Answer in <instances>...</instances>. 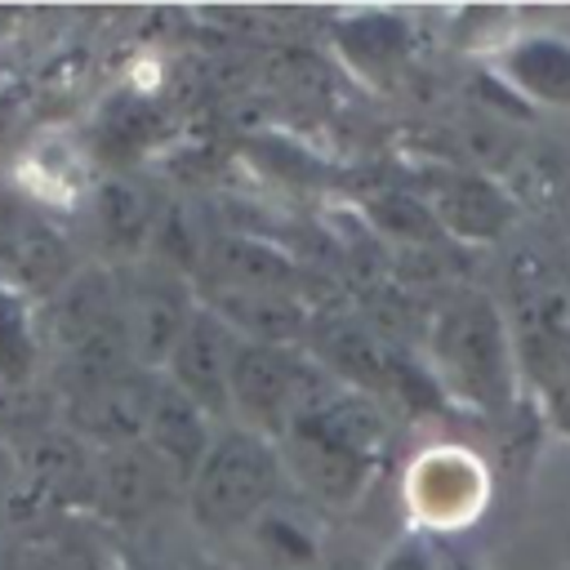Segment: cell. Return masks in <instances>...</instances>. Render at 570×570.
<instances>
[{
    "instance_id": "cell-1",
    "label": "cell",
    "mask_w": 570,
    "mask_h": 570,
    "mask_svg": "<svg viewBox=\"0 0 570 570\" xmlns=\"http://www.w3.org/2000/svg\"><path fill=\"white\" fill-rule=\"evenodd\" d=\"M428 352H432L436 383L450 387L459 401L485 414H503L512 405L517 343H512V330L499 303H490L485 294L476 289L454 294L432 321Z\"/></svg>"
},
{
    "instance_id": "cell-2",
    "label": "cell",
    "mask_w": 570,
    "mask_h": 570,
    "mask_svg": "<svg viewBox=\"0 0 570 570\" xmlns=\"http://www.w3.org/2000/svg\"><path fill=\"white\" fill-rule=\"evenodd\" d=\"M281 476H285V463H281L276 441L249 428H232L209 441L191 476V503L205 525L232 530V525L263 517V508L281 490Z\"/></svg>"
},
{
    "instance_id": "cell-3",
    "label": "cell",
    "mask_w": 570,
    "mask_h": 570,
    "mask_svg": "<svg viewBox=\"0 0 570 570\" xmlns=\"http://www.w3.org/2000/svg\"><path fill=\"white\" fill-rule=\"evenodd\" d=\"M508 312L517 361H525L539 383L570 356V276L566 258L543 249H521L508 263Z\"/></svg>"
},
{
    "instance_id": "cell-4",
    "label": "cell",
    "mask_w": 570,
    "mask_h": 570,
    "mask_svg": "<svg viewBox=\"0 0 570 570\" xmlns=\"http://www.w3.org/2000/svg\"><path fill=\"white\" fill-rule=\"evenodd\" d=\"M490 499V476L472 450L432 445L405 472V503L428 530L468 525Z\"/></svg>"
},
{
    "instance_id": "cell-5",
    "label": "cell",
    "mask_w": 570,
    "mask_h": 570,
    "mask_svg": "<svg viewBox=\"0 0 570 570\" xmlns=\"http://www.w3.org/2000/svg\"><path fill=\"white\" fill-rule=\"evenodd\" d=\"M298 379H303V361H298L285 343L240 338V343H236V356H232L227 396H232V405L249 419V432H263V436L272 441V436H281L285 423H289Z\"/></svg>"
},
{
    "instance_id": "cell-6",
    "label": "cell",
    "mask_w": 570,
    "mask_h": 570,
    "mask_svg": "<svg viewBox=\"0 0 570 570\" xmlns=\"http://www.w3.org/2000/svg\"><path fill=\"white\" fill-rule=\"evenodd\" d=\"M236 330L214 312V307H196V316L187 321L169 370H174V387L183 396H191L205 414H223L232 405L227 396V379H232V356H236Z\"/></svg>"
},
{
    "instance_id": "cell-7",
    "label": "cell",
    "mask_w": 570,
    "mask_h": 570,
    "mask_svg": "<svg viewBox=\"0 0 570 570\" xmlns=\"http://www.w3.org/2000/svg\"><path fill=\"white\" fill-rule=\"evenodd\" d=\"M512 200L503 187L476 174H445L432 187V223L463 240H494L512 223Z\"/></svg>"
},
{
    "instance_id": "cell-8",
    "label": "cell",
    "mask_w": 570,
    "mask_h": 570,
    "mask_svg": "<svg viewBox=\"0 0 570 570\" xmlns=\"http://www.w3.org/2000/svg\"><path fill=\"white\" fill-rule=\"evenodd\" d=\"M494 67L508 76V85L517 94H525L530 102H548V107H570V40L561 36H521L512 40Z\"/></svg>"
},
{
    "instance_id": "cell-9",
    "label": "cell",
    "mask_w": 570,
    "mask_h": 570,
    "mask_svg": "<svg viewBox=\"0 0 570 570\" xmlns=\"http://www.w3.org/2000/svg\"><path fill=\"white\" fill-rule=\"evenodd\" d=\"M13 178L27 196L45 200V205H76L80 191H85V156L80 147L67 138V134H40L36 142L22 147L18 165H13Z\"/></svg>"
},
{
    "instance_id": "cell-10",
    "label": "cell",
    "mask_w": 570,
    "mask_h": 570,
    "mask_svg": "<svg viewBox=\"0 0 570 570\" xmlns=\"http://www.w3.org/2000/svg\"><path fill=\"white\" fill-rule=\"evenodd\" d=\"M196 316V307L187 303V289L174 281V276H151L138 298H134V321H129V334L138 343V352L147 361H165L174 356L187 321Z\"/></svg>"
},
{
    "instance_id": "cell-11",
    "label": "cell",
    "mask_w": 570,
    "mask_h": 570,
    "mask_svg": "<svg viewBox=\"0 0 570 570\" xmlns=\"http://www.w3.org/2000/svg\"><path fill=\"white\" fill-rule=\"evenodd\" d=\"M147 428H151L156 445L165 450V459L196 476V468L209 450V414L191 396H183L178 387H165L147 405Z\"/></svg>"
},
{
    "instance_id": "cell-12",
    "label": "cell",
    "mask_w": 570,
    "mask_h": 570,
    "mask_svg": "<svg viewBox=\"0 0 570 570\" xmlns=\"http://www.w3.org/2000/svg\"><path fill=\"white\" fill-rule=\"evenodd\" d=\"M218 272L227 276V289H245V294H289L294 285L289 258L258 240H227L218 249Z\"/></svg>"
},
{
    "instance_id": "cell-13",
    "label": "cell",
    "mask_w": 570,
    "mask_h": 570,
    "mask_svg": "<svg viewBox=\"0 0 570 570\" xmlns=\"http://www.w3.org/2000/svg\"><path fill=\"white\" fill-rule=\"evenodd\" d=\"M383 570H428V557H423L414 543H405L401 552H392V557L383 561Z\"/></svg>"
},
{
    "instance_id": "cell-14",
    "label": "cell",
    "mask_w": 570,
    "mask_h": 570,
    "mask_svg": "<svg viewBox=\"0 0 570 570\" xmlns=\"http://www.w3.org/2000/svg\"><path fill=\"white\" fill-rule=\"evenodd\" d=\"M566 276H570V258H566Z\"/></svg>"
}]
</instances>
